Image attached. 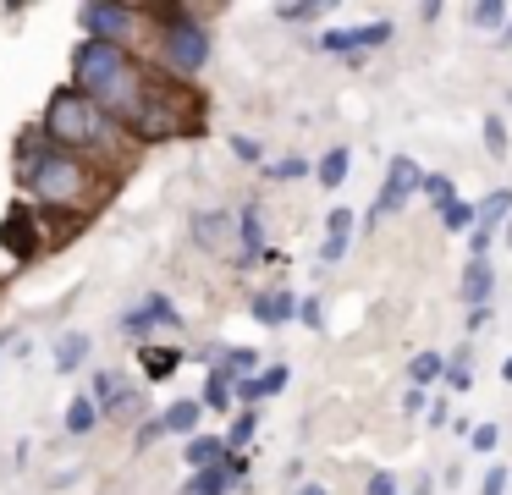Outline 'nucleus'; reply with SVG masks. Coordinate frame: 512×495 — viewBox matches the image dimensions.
<instances>
[{
    "label": "nucleus",
    "mask_w": 512,
    "mask_h": 495,
    "mask_svg": "<svg viewBox=\"0 0 512 495\" xmlns=\"http://www.w3.org/2000/svg\"><path fill=\"white\" fill-rule=\"evenodd\" d=\"M391 39V22H358V28H325L314 39V50L325 55H358V50H380Z\"/></svg>",
    "instance_id": "obj_7"
},
{
    "label": "nucleus",
    "mask_w": 512,
    "mask_h": 495,
    "mask_svg": "<svg viewBox=\"0 0 512 495\" xmlns=\"http://www.w3.org/2000/svg\"><path fill=\"white\" fill-rule=\"evenodd\" d=\"M204 407H232V385L210 374V385H204Z\"/></svg>",
    "instance_id": "obj_33"
},
{
    "label": "nucleus",
    "mask_w": 512,
    "mask_h": 495,
    "mask_svg": "<svg viewBox=\"0 0 512 495\" xmlns=\"http://www.w3.org/2000/svg\"><path fill=\"white\" fill-rule=\"evenodd\" d=\"M265 259V220H259V209H243V215H237V259L232 264H259Z\"/></svg>",
    "instance_id": "obj_13"
},
{
    "label": "nucleus",
    "mask_w": 512,
    "mask_h": 495,
    "mask_svg": "<svg viewBox=\"0 0 512 495\" xmlns=\"http://www.w3.org/2000/svg\"><path fill=\"white\" fill-rule=\"evenodd\" d=\"M0 248L12 253L17 264H28V259L39 253V215H34L28 204H17L12 215L0 220Z\"/></svg>",
    "instance_id": "obj_8"
},
{
    "label": "nucleus",
    "mask_w": 512,
    "mask_h": 495,
    "mask_svg": "<svg viewBox=\"0 0 512 495\" xmlns=\"http://www.w3.org/2000/svg\"><path fill=\"white\" fill-rule=\"evenodd\" d=\"M507 215H512V187H496V193L479 198V231H496Z\"/></svg>",
    "instance_id": "obj_20"
},
{
    "label": "nucleus",
    "mask_w": 512,
    "mask_h": 495,
    "mask_svg": "<svg viewBox=\"0 0 512 495\" xmlns=\"http://www.w3.org/2000/svg\"><path fill=\"white\" fill-rule=\"evenodd\" d=\"M347 237H353V209H331V215H325V248H320V259L336 264L347 253Z\"/></svg>",
    "instance_id": "obj_16"
},
{
    "label": "nucleus",
    "mask_w": 512,
    "mask_h": 495,
    "mask_svg": "<svg viewBox=\"0 0 512 495\" xmlns=\"http://www.w3.org/2000/svg\"><path fill=\"white\" fill-rule=\"evenodd\" d=\"M298 308H303V297H292L287 286H270V292L254 297V319H259V325H287V319H298Z\"/></svg>",
    "instance_id": "obj_14"
},
{
    "label": "nucleus",
    "mask_w": 512,
    "mask_h": 495,
    "mask_svg": "<svg viewBox=\"0 0 512 495\" xmlns=\"http://www.w3.org/2000/svg\"><path fill=\"white\" fill-rule=\"evenodd\" d=\"M441 226H446V231H474V226H479V204H468V198H452V204L441 209Z\"/></svg>",
    "instance_id": "obj_23"
},
{
    "label": "nucleus",
    "mask_w": 512,
    "mask_h": 495,
    "mask_svg": "<svg viewBox=\"0 0 512 495\" xmlns=\"http://www.w3.org/2000/svg\"><path fill=\"white\" fill-rule=\"evenodd\" d=\"M182 457H188V468L199 473V468H215V462H226V451H221V440H215V435H193L188 446H182Z\"/></svg>",
    "instance_id": "obj_21"
},
{
    "label": "nucleus",
    "mask_w": 512,
    "mask_h": 495,
    "mask_svg": "<svg viewBox=\"0 0 512 495\" xmlns=\"http://www.w3.org/2000/svg\"><path fill=\"white\" fill-rule=\"evenodd\" d=\"M347 160H353L347 149H331V154L320 160V171H314V176H320L325 187H342V182H347Z\"/></svg>",
    "instance_id": "obj_25"
},
{
    "label": "nucleus",
    "mask_w": 512,
    "mask_h": 495,
    "mask_svg": "<svg viewBox=\"0 0 512 495\" xmlns=\"http://www.w3.org/2000/svg\"><path fill=\"white\" fill-rule=\"evenodd\" d=\"M424 407H430V396H424V385H413V391L402 396V413H408V418H419Z\"/></svg>",
    "instance_id": "obj_37"
},
{
    "label": "nucleus",
    "mask_w": 512,
    "mask_h": 495,
    "mask_svg": "<svg viewBox=\"0 0 512 495\" xmlns=\"http://www.w3.org/2000/svg\"><path fill=\"white\" fill-rule=\"evenodd\" d=\"M413 193H424V171L408 160V154H397V160L386 165V187H380V198L369 204V220H380V215H397V209L408 204Z\"/></svg>",
    "instance_id": "obj_6"
},
{
    "label": "nucleus",
    "mask_w": 512,
    "mask_h": 495,
    "mask_svg": "<svg viewBox=\"0 0 512 495\" xmlns=\"http://www.w3.org/2000/svg\"><path fill=\"white\" fill-rule=\"evenodd\" d=\"M485 149H490V160L507 154V121H501V116H485Z\"/></svg>",
    "instance_id": "obj_29"
},
{
    "label": "nucleus",
    "mask_w": 512,
    "mask_h": 495,
    "mask_svg": "<svg viewBox=\"0 0 512 495\" xmlns=\"http://www.w3.org/2000/svg\"><path fill=\"white\" fill-rule=\"evenodd\" d=\"M122 325H127V330H149V325H166V330H177V325H182V314L171 308V297H160V292H155V297H144V303H138L133 314L122 319Z\"/></svg>",
    "instance_id": "obj_15"
},
{
    "label": "nucleus",
    "mask_w": 512,
    "mask_h": 495,
    "mask_svg": "<svg viewBox=\"0 0 512 495\" xmlns=\"http://www.w3.org/2000/svg\"><path fill=\"white\" fill-rule=\"evenodd\" d=\"M496 440H501L496 424H474V451H496Z\"/></svg>",
    "instance_id": "obj_35"
},
{
    "label": "nucleus",
    "mask_w": 512,
    "mask_h": 495,
    "mask_svg": "<svg viewBox=\"0 0 512 495\" xmlns=\"http://www.w3.org/2000/svg\"><path fill=\"white\" fill-rule=\"evenodd\" d=\"M83 17V28H89V39H105V44H122V33L133 28V6H83L78 11Z\"/></svg>",
    "instance_id": "obj_10"
},
{
    "label": "nucleus",
    "mask_w": 512,
    "mask_h": 495,
    "mask_svg": "<svg viewBox=\"0 0 512 495\" xmlns=\"http://www.w3.org/2000/svg\"><path fill=\"white\" fill-rule=\"evenodd\" d=\"M232 154L237 160H259V143L254 138H232Z\"/></svg>",
    "instance_id": "obj_41"
},
{
    "label": "nucleus",
    "mask_w": 512,
    "mask_h": 495,
    "mask_svg": "<svg viewBox=\"0 0 512 495\" xmlns=\"http://www.w3.org/2000/svg\"><path fill=\"white\" fill-rule=\"evenodd\" d=\"M193 242L210 253H237V215L226 209H199L193 215Z\"/></svg>",
    "instance_id": "obj_9"
},
{
    "label": "nucleus",
    "mask_w": 512,
    "mask_h": 495,
    "mask_svg": "<svg viewBox=\"0 0 512 495\" xmlns=\"http://www.w3.org/2000/svg\"><path fill=\"white\" fill-rule=\"evenodd\" d=\"M501 374H507V380H512V358H507V369H501Z\"/></svg>",
    "instance_id": "obj_44"
},
{
    "label": "nucleus",
    "mask_w": 512,
    "mask_h": 495,
    "mask_svg": "<svg viewBox=\"0 0 512 495\" xmlns=\"http://www.w3.org/2000/svg\"><path fill=\"white\" fill-rule=\"evenodd\" d=\"M199 418H204V402H171L166 407V418H160V424H166V435H199Z\"/></svg>",
    "instance_id": "obj_18"
},
{
    "label": "nucleus",
    "mask_w": 512,
    "mask_h": 495,
    "mask_svg": "<svg viewBox=\"0 0 512 495\" xmlns=\"http://www.w3.org/2000/svg\"><path fill=\"white\" fill-rule=\"evenodd\" d=\"M105 132H111V116H105L83 88H61V94H50L45 138L56 143V149H100Z\"/></svg>",
    "instance_id": "obj_3"
},
{
    "label": "nucleus",
    "mask_w": 512,
    "mask_h": 495,
    "mask_svg": "<svg viewBox=\"0 0 512 495\" xmlns=\"http://www.w3.org/2000/svg\"><path fill=\"white\" fill-rule=\"evenodd\" d=\"M0 347H12V330H6V336H0Z\"/></svg>",
    "instance_id": "obj_43"
},
{
    "label": "nucleus",
    "mask_w": 512,
    "mask_h": 495,
    "mask_svg": "<svg viewBox=\"0 0 512 495\" xmlns=\"http://www.w3.org/2000/svg\"><path fill=\"white\" fill-rule=\"evenodd\" d=\"M270 176H276V182H298V176H309V165H303L298 154H287V160L270 165Z\"/></svg>",
    "instance_id": "obj_32"
},
{
    "label": "nucleus",
    "mask_w": 512,
    "mask_h": 495,
    "mask_svg": "<svg viewBox=\"0 0 512 495\" xmlns=\"http://www.w3.org/2000/svg\"><path fill=\"white\" fill-rule=\"evenodd\" d=\"M424 198L446 209V204H452V198H457V193H452V176H441V171H435V176H424Z\"/></svg>",
    "instance_id": "obj_30"
},
{
    "label": "nucleus",
    "mask_w": 512,
    "mask_h": 495,
    "mask_svg": "<svg viewBox=\"0 0 512 495\" xmlns=\"http://www.w3.org/2000/svg\"><path fill=\"white\" fill-rule=\"evenodd\" d=\"M369 495H397V479L391 473H369Z\"/></svg>",
    "instance_id": "obj_40"
},
{
    "label": "nucleus",
    "mask_w": 512,
    "mask_h": 495,
    "mask_svg": "<svg viewBox=\"0 0 512 495\" xmlns=\"http://www.w3.org/2000/svg\"><path fill=\"white\" fill-rule=\"evenodd\" d=\"M144 369L155 374V380H166V374L177 369V352H160V347H144Z\"/></svg>",
    "instance_id": "obj_31"
},
{
    "label": "nucleus",
    "mask_w": 512,
    "mask_h": 495,
    "mask_svg": "<svg viewBox=\"0 0 512 495\" xmlns=\"http://www.w3.org/2000/svg\"><path fill=\"white\" fill-rule=\"evenodd\" d=\"M298 495H325V490H320V484H309V490H298Z\"/></svg>",
    "instance_id": "obj_42"
},
{
    "label": "nucleus",
    "mask_w": 512,
    "mask_h": 495,
    "mask_svg": "<svg viewBox=\"0 0 512 495\" xmlns=\"http://www.w3.org/2000/svg\"><path fill=\"white\" fill-rule=\"evenodd\" d=\"M298 319H303V325H309V330H320V325H325V314H320V297H303Z\"/></svg>",
    "instance_id": "obj_36"
},
{
    "label": "nucleus",
    "mask_w": 512,
    "mask_h": 495,
    "mask_svg": "<svg viewBox=\"0 0 512 495\" xmlns=\"http://www.w3.org/2000/svg\"><path fill=\"white\" fill-rule=\"evenodd\" d=\"M254 424H259L254 407H243V413L232 418V429H226V446H248V440H254Z\"/></svg>",
    "instance_id": "obj_28"
},
{
    "label": "nucleus",
    "mask_w": 512,
    "mask_h": 495,
    "mask_svg": "<svg viewBox=\"0 0 512 495\" xmlns=\"http://www.w3.org/2000/svg\"><path fill=\"white\" fill-rule=\"evenodd\" d=\"M320 6H276V22H314Z\"/></svg>",
    "instance_id": "obj_34"
},
{
    "label": "nucleus",
    "mask_w": 512,
    "mask_h": 495,
    "mask_svg": "<svg viewBox=\"0 0 512 495\" xmlns=\"http://www.w3.org/2000/svg\"><path fill=\"white\" fill-rule=\"evenodd\" d=\"M490 292H496V270H490V259H468L463 281H457V303H468L479 314V308H490Z\"/></svg>",
    "instance_id": "obj_11"
},
{
    "label": "nucleus",
    "mask_w": 512,
    "mask_h": 495,
    "mask_svg": "<svg viewBox=\"0 0 512 495\" xmlns=\"http://www.w3.org/2000/svg\"><path fill=\"white\" fill-rule=\"evenodd\" d=\"M237 479H243V457H226V462H215V468H199V473H193L182 495H226Z\"/></svg>",
    "instance_id": "obj_12"
},
{
    "label": "nucleus",
    "mask_w": 512,
    "mask_h": 495,
    "mask_svg": "<svg viewBox=\"0 0 512 495\" xmlns=\"http://www.w3.org/2000/svg\"><path fill=\"white\" fill-rule=\"evenodd\" d=\"M468 358H474V347H457V358L446 363V385H452V391H468V385H474V374H468Z\"/></svg>",
    "instance_id": "obj_26"
},
{
    "label": "nucleus",
    "mask_w": 512,
    "mask_h": 495,
    "mask_svg": "<svg viewBox=\"0 0 512 495\" xmlns=\"http://www.w3.org/2000/svg\"><path fill=\"white\" fill-rule=\"evenodd\" d=\"M507 242H512V231H507Z\"/></svg>",
    "instance_id": "obj_45"
},
{
    "label": "nucleus",
    "mask_w": 512,
    "mask_h": 495,
    "mask_svg": "<svg viewBox=\"0 0 512 495\" xmlns=\"http://www.w3.org/2000/svg\"><path fill=\"white\" fill-rule=\"evenodd\" d=\"M160 435H166V424H160V418H149V424H138V451H144V446H155Z\"/></svg>",
    "instance_id": "obj_38"
},
{
    "label": "nucleus",
    "mask_w": 512,
    "mask_h": 495,
    "mask_svg": "<svg viewBox=\"0 0 512 495\" xmlns=\"http://www.w3.org/2000/svg\"><path fill=\"white\" fill-rule=\"evenodd\" d=\"M468 22H474L479 33H507V22H512V6H507V0H479V6L468 11Z\"/></svg>",
    "instance_id": "obj_19"
},
{
    "label": "nucleus",
    "mask_w": 512,
    "mask_h": 495,
    "mask_svg": "<svg viewBox=\"0 0 512 495\" xmlns=\"http://www.w3.org/2000/svg\"><path fill=\"white\" fill-rule=\"evenodd\" d=\"M501 490H507V468H490L485 484H479V495H501Z\"/></svg>",
    "instance_id": "obj_39"
},
{
    "label": "nucleus",
    "mask_w": 512,
    "mask_h": 495,
    "mask_svg": "<svg viewBox=\"0 0 512 495\" xmlns=\"http://www.w3.org/2000/svg\"><path fill=\"white\" fill-rule=\"evenodd\" d=\"M94 424H100V407H94V396H78V402L67 407V435H89Z\"/></svg>",
    "instance_id": "obj_24"
},
{
    "label": "nucleus",
    "mask_w": 512,
    "mask_h": 495,
    "mask_svg": "<svg viewBox=\"0 0 512 495\" xmlns=\"http://www.w3.org/2000/svg\"><path fill=\"white\" fill-rule=\"evenodd\" d=\"M17 182L34 198H45V204H83V193H89V165L67 149H45V143L28 138L17 149Z\"/></svg>",
    "instance_id": "obj_2"
},
{
    "label": "nucleus",
    "mask_w": 512,
    "mask_h": 495,
    "mask_svg": "<svg viewBox=\"0 0 512 495\" xmlns=\"http://www.w3.org/2000/svg\"><path fill=\"white\" fill-rule=\"evenodd\" d=\"M160 55H166V66L177 77H193V72H204V61H210V33H204L188 11H171V28L160 33Z\"/></svg>",
    "instance_id": "obj_4"
},
{
    "label": "nucleus",
    "mask_w": 512,
    "mask_h": 495,
    "mask_svg": "<svg viewBox=\"0 0 512 495\" xmlns=\"http://www.w3.org/2000/svg\"><path fill=\"white\" fill-rule=\"evenodd\" d=\"M83 358H89V336H83V330H67V336H61V347H56V369L72 374Z\"/></svg>",
    "instance_id": "obj_22"
},
{
    "label": "nucleus",
    "mask_w": 512,
    "mask_h": 495,
    "mask_svg": "<svg viewBox=\"0 0 512 495\" xmlns=\"http://www.w3.org/2000/svg\"><path fill=\"white\" fill-rule=\"evenodd\" d=\"M276 391H287V363H276V369L254 374V380H237V396H243L248 407L265 402V396H276Z\"/></svg>",
    "instance_id": "obj_17"
},
{
    "label": "nucleus",
    "mask_w": 512,
    "mask_h": 495,
    "mask_svg": "<svg viewBox=\"0 0 512 495\" xmlns=\"http://www.w3.org/2000/svg\"><path fill=\"white\" fill-rule=\"evenodd\" d=\"M441 374H446L441 352H419V358H413V385H430V380H441Z\"/></svg>",
    "instance_id": "obj_27"
},
{
    "label": "nucleus",
    "mask_w": 512,
    "mask_h": 495,
    "mask_svg": "<svg viewBox=\"0 0 512 495\" xmlns=\"http://www.w3.org/2000/svg\"><path fill=\"white\" fill-rule=\"evenodd\" d=\"M89 391H94V407H100L105 418H116V424H133V418L144 413V391H138L122 369H100Z\"/></svg>",
    "instance_id": "obj_5"
},
{
    "label": "nucleus",
    "mask_w": 512,
    "mask_h": 495,
    "mask_svg": "<svg viewBox=\"0 0 512 495\" xmlns=\"http://www.w3.org/2000/svg\"><path fill=\"white\" fill-rule=\"evenodd\" d=\"M72 83L116 121H144V110L155 105V83L144 77V66L122 50V44H105V39H89L78 44L72 55Z\"/></svg>",
    "instance_id": "obj_1"
}]
</instances>
